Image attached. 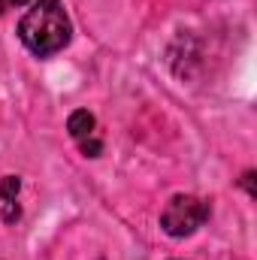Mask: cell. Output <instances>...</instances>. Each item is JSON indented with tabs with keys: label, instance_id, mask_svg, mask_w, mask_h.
I'll return each instance as SVG.
<instances>
[{
	"label": "cell",
	"instance_id": "obj_1",
	"mask_svg": "<svg viewBox=\"0 0 257 260\" xmlns=\"http://www.w3.org/2000/svg\"><path fill=\"white\" fill-rule=\"evenodd\" d=\"M73 24L61 0H37L18 21V40L37 58H49L70 43Z\"/></svg>",
	"mask_w": 257,
	"mask_h": 260
},
{
	"label": "cell",
	"instance_id": "obj_2",
	"mask_svg": "<svg viewBox=\"0 0 257 260\" xmlns=\"http://www.w3.org/2000/svg\"><path fill=\"white\" fill-rule=\"evenodd\" d=\"M209 221V203L194 194H176L160 212V227L173 239H185Z\"/></svg>",
	"mask_w": 257,
	"mask_h": 260
},
{
	"label": "cell",
	"instance_id": "obj_3",
	"mask_svg": "<svg viewBox=\"0 0 257 260\" xmlns=\"http://www.w3.org/2000/svg\"><path fill=\"white\" fill-rule=\"evenodd\" d=\"M94 115L88 112V109H76L70 118H67V130H70V136L76 139V142H82V139H88V136H94Z\"/></svg>",
	"mask_w": 257,
	"mask_h": 260
},
{
	"label": "cell",
	"instance_id": "obj_4",
	"mask_svg": "<svg viewBox=\"0 0 257 260\" xmlns=\"http://www.w3.org/2000/svg\"><path fill=\"white\" fill-rule=\"evenodd\" d=\"M18 191H21V182H18L15 176H3V179H0V200H3V203H6V200H15Z\"/></svg>",
	"mask_w": 257,
	"mask_h": 260
},
{
	"label": "cell",
	"instance_id": "obj_5",
	"mask_svg": "<svg viewBox=\"0 0 257 260\" xmlns=\"http://www.w3.org/2000/svg\"><path fill=\"white\" fill-rule=\"evenodd\" d=\"M79 148H82V154L97 157V154L103 151V142H100V139H94V136H88V139H82V142H79Z\"/></svg>",
	"mask_w": 257,
	"mask_h": 260
},
{
	"label": "cell",
	"instance_id": "obj_6",
	"mask_svg": "<svg viewBox=\"0 0 257 260\" xmlns=\"http://www.w3.org/2000/svg\"><path fill=\"white\" fill-rule=\"evenodd\" d=\"M18 215H21V209L15 206V200H6L3 203V221H15Z\"/></svg>",
	"mask_w": 257,
	"mask_h": 260
},
{
	"label": "cell",
	"instance_id": "obj_7",
	"mask_svg": "<svg viewBox=\"0 0 257 260\" xmlns=\"http://www.w3.org/2000/svg\"><path fill=\"white\" fill-rule=\"evenodd\" d=\"M242 188H245V191H248V194L254 197V170H248V173H245V176H242Z\"/></svg>",
	"mask_w": 257,
	"mask_h": 260
},
{
	"label": "cell",
	"instance_id": "obj_8",
	"mask_svg": "<svg viewBox=\"0 0 257 260\" xmlns=\"http://www.w3.org/2000/svg\"><path fill=\"white\" fill-rule=\"evenodd\" d=\"M6 9H9V0H0V15H3Z\"/></svg>",
	"mask_w": 257,
	"mask_h": 260
},
{
	"label": "cell",
	"instance_id": "obj_9",
	"mask_svg": "<svg viewBox=\"0 0 257 260\" xmlns=\"http://www.w3.org/2000/svg\"><path fill=\"white\" fill-rule=\"evenodd\" d=\"M9 3H15V6H24V3H27V0H9Z\"/></svg>",
	"mask_w": 257,
	"mask_h": 260
}]
</instances>
